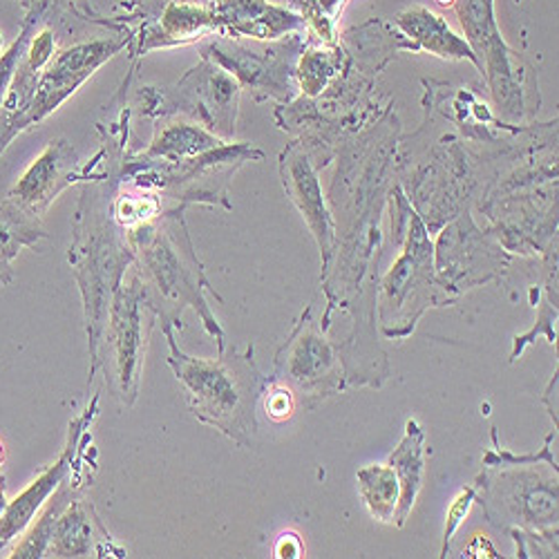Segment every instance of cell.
<instances>
[{"instance_id":"ac0fdd59","label":"cell","mask_w":559,"mask_h":559,"mask_svg":"<svg viewBox=\"0 0 559 559\" xmlns=\"http://www.w3.org/2000/svg\"><path fill=\"white\" fill-rule=\"evenodd\" d=\"M260 399L264 401L266 418H271L273 424L289 421V418L296 414V409L300 407L296 394L285 383H280L277 379L264 381Z\"/></svg>"},{"instance_id":"8992f818","label":"cell","mask_w":559,"mask_h":559,"mask_svg":"<svg viewBox=\"0 0 559 559\" xmlns=\"http://www.w3.org/2000/svg\"><path fill=\"white\" fill-rule=\"evenodd\" d=\"M128 34L119 32L117 36H95V38H74L72 43H61L45 66L34 99L23 117V132L38 126L43 119H48L68 97L95 74L97 68H102L108 59H112L121 48L128 45Z\"/></svg>"},{"instance_id":"3957f363","label":"cell","mask_w":559,"mask_h":559,"mask_svg":"<svg viewBox=\"0 0 559 559\" xmlns=\"http://www.w3.org/2000/svg\"><path fill=\"white\" fill-rule=\"evenodd\" d=\"M481 506L499 528L528 531L533 535L557 531V468L552 459L510 456L488 452L481 475Z\"/></svg>"},{"instance_id":"e0dca14e","label":"cell","mask_w":559,"mask_h":559,"mask_svg":"<svg viewBox=\"0 0 559 559\" xmlns=\"http://www.w3.org/2000/svg\"><path fill=\"white\" fill-rule=\"evenodd\" d=\"M401 23L405 25V29L409 34H414V38H418L421 43H426V48L441 55V57H471L468 45L461 43L450 29L448 25L441 21V16L426 12V10H409L407 16H401Z\"/></svg>"},{"instance_id":"4fadbf2b","label":"cell","mask_w":559,"mask_h":559,"mask_svg":"<svg viewBox=\"0 0 559 559\" xmlns=\"http://www.w3.org/2000/svg\"><path fill=\"white\" fill-rule=\"evenodd\" d=\"M424 441L426 435L416 421H407L405 426V437L401 441V445L394 450V454L390 456V465L399 479V488H401V497H399V508H396V526H403L409 518V512L416 503L418 492L424 488Z\"/></svg>"},{"instance_id":"9a60e30c","label":"cell","mask_w":559,"mask_h":559,"mask_svg":"<svg viewBox=\"0 0 559 559\" xmlns=\"http://www.w3.org/2000/svg\"><path fill=\"white\" fill-rule=\"evenodd\" d=\"M356 481L358 495L369 510V515L383 524H394L401 488L392 465H365V468L358 471Z\"/></svg>"},{"instance_id":"6da1fadb","label":"cell","mask_w":559,"mask_h":559,"mask_svg":"<svg viewBox=\"0 0 559 559\" xmlns=\"http://www.w3.org/2000/svg\"><path fill=\"white\" fill-rule=\"evenodd\" d=\"M128 242L134 251L136 275L164 328L181 330V313L193 307L204 320L206 332L217 338L224 352V332L217 324L204 294L222 300L209 285L202 262L198 260L189 230H186L181 211L162 215L159 222H148L128 233Z\"/></svg>"},{"instance_id":"8fae6325","label":"cell","mask_w":559,"mask_h":559,"mask_svg":"<svg viewBox=\"0 0 559 559\" xmlns=\"http://www.w3.org/2000/svg\"><path fill=\"white\" fill-rule=\"evenodd\" d=\"M159 119L162 121H157L155 126L153 142L142 155V159L146 162L181 164L198 159L226 144L222 136H217L195 119L181 115H168Z\"/></svg>"},{"instance_id":"44dd1931","label":"cell","mask_w":559,"mask_h":559,"mask_svg":"<svg viewBox=\"0 0 559 559\" xmlns=\"http://www.w3.org/2000/svg\"><path fill=\"white\" fill-rule=\"evenodd\" d=\"M302 542L296 533H285L275 546V557H302Z\"/></svg>"},{"instance_id":"9c48e42d","label":"cell","mask_w":559,"mask_h":559,"mask_svg":"<svg viewBox=\"0 0 559 559\" xmlns=\"http://www.w3.org/2000/svg\"><path fill=\"white\" fill-rule=\"evenodd\" d=\"M79 179V157L66 136L52 139L16 181L8 200L40 217L50 204Z\"/></svg>"},{"instance_id":"2e32d148","label":"cell","mask_w":559,"mask_h":559,"mask_svg":"<svg viewBox=\"0 0 559 559\" xmlns=\"http://www.w3.org/2000/svg\"><path fill=\"white\" fill-rule=\"evenodd\" d=\"M70 501H72V486L68 481H63L55 490L52 499L45 501V506L38 510V515L25 528L19 544L12 548L10 557H14V559L45 557V552H48V546L52 542V535H55V526Z\"/></svg>"},{"instance_id":"ba28073f","label":"cell","mask_w":559,"mask_h":559,"mask_svg":"<svg viewBox=\"0 0 559 559\" xmlns=\"http://www.w3.org/2000/svg\"><path fill=\"white\" fill-rule=\"evenodd\" d=\"M95 416H97V399L92 401V405L70 424L68 445L63 448L57 463L50 465L48 471H43L16 499L8 503L5 512L0 515V550H5L14 539H19L25 533V528L38 515V510L45 506V501H48L55 495V490L68 479L74 463L79 437L85 430V426L92 424V418Z\"/></svg>"},{"instance_id":"603a6c76","label":"cell","mask_w":559,"mask_h":559,"mask_svg":"<svg viewBox=\"0 0 559 559\" xmlns=\"http://www.w3.org/2000/svg\"><path fill=\"white\" fill-rule=\"evenodd\" d=\"M70 3V0H43V3H40V12H48L50 8H61V5H68Z\"/></svg>"},{"instance_id":"5bb4252c","label":"cell","mask_w":559,"mask_h":559,"mask_svg":"<svg viewBox=\"0 0 559 559\" xmlns=\"http://www.w3.org/2000/svg\"><path fill=\"white\" fill-rule=\"evenodd\" d=\"M217 14L222 29L240 36L271 38L289 25V16L271 8L266 0H219Z\"/></svg>"},{"instance_id":"5b68a950","label":"cell","mask_w":559,"mask_h":559,"mask_svg":"<svg viewBox=\"0 0 559 559\" xmlns=\"http://www.w3.org/2000/svg\"><path fill=\"white\" fill-rule=\"evenodd\" d=\"M273 379L285 383L305 409H313L341 392L343 369L338 352L322 334L311 307L300 316L287 343L277 349Z\"/></svg>"},{"instance_id":"ffe728a7","label":"cell","mask_w":559,"mask_h":559,"mask_svg":"<svg viewBox=\"0 0 559 559\" xmlns=\"http://www.w3.org/2000/svg\"><path fill=\"white\" fill-rule=\"evenodd\" d=\"M477 499V488L475 486H471V488H463L456 497H454V501H452V506H450V510H448V524H445V531H443V555H448V546H450V542H452V535L459 531V526L463 524V520H465V515H468L471 512V506H473V501Z\"/></svg>"},{"instance_id":"7402d4cb","label":"cell","mask_w":559,"mask_h":559,"mask_svg":"<svg viewBox=\"0 0 559 559\" xmlns=\"http://www.w3.org/2000/svg\"><path fill=\"white\" fill-rule=\"evenodd\" d=\"M5 475L3 473H0V515H3V512H5V508H8V497H5Z\"/></svg>"},{"instance_id":"52a82bcc","label":"cell","mask_w":559,"mask_h":559,"mask_svg":"<svg viewBox=\"0 0 559 559\" xmlns=\"http://www.w3.org/2000/svg\"><path fill=\"white\" fill-rule=\"evenodd\" d=\"M128 23L136 25L132 52L144 57L157 48H173L222 29L219 0H121Z\"/></svg>"},{"instance_id":"cb8c5ba5","label":"cell","mask_w":559,"mask_h":559,"mask_svg":"<svg viewBox=\"0 0 559 559\" xmlns=\"http://www.w3.org/2000/svg\"><path fill=\"white\" fill-rule=\"evenodd\" d=\"M14 3H19L25 12H32V10H38L43 0H14Z\"/></svg>"},{"instance_id":"277c9868","label":"cell","mask_w":559,"mask_h":559,"mask_svg":"<svg viewBox=\"0 0 559 559\" xmlns=\"http://www.w3.org/2000/svg\"><path fill=\"white\" fill-rule=\"evenodd\" d=\"M155 318L157 313L148 302L139 275H134L130 283L121 280V285L115 289L102 336L90 349V379L97 369H104L108 390L126 407H130L139 394Z\"/></svg>"},{"instance_id":"d6986e66","label":"cell","mask_w":559,"mask_h":559,"mask_svg":"<svg viewBox=\"0 0 559 559\" xmlns=\"http://www.w3.org/2000/svg\"><path fill=\"white\" fill-rule=\"evenodd\" d=\"M29 29H32V21L25 16L23 29H21L19 38L10 45V48H8L3 55H0V106H3L8 90H10V85H12V79H14V74H16V68H19V61H21V57H23V50H25V43H27Z\"/></svg>"},{"instance_id":"7a4b0ae2","label":"cell","mask_w":559,"mask_h":559,"mask_svg":"<svg viewBox=\"0 0 559 559\" xmlns=\"http://www.w3.org/2000/svg\"><path fill=\"white\" fill-rule=\"evenodd\" d=\"M164 334L170 349L168 362L193 414L204 426L251 448L264 385L253 360V345L247 352L224 349L217 358H195L179 349L173 328H164Z\"/></svg>"},{"instance_id":"d4e9b609","label":"cell","mask_w":559,"mask_h":559,"mask_svg":"<svg viewBox=\"0 0 559 559\" xmlns=\"http://www.w3.org/2000/svg\"><path fill=\"white\" fill-rule=\"evenodd\" d=\"M0 463H3V443H0Z\"/></svg>"},{"instance_id":"484cf974","label":"cell","mask_w":559,"mask_h":559,"mask_svg":"<svg viewBox=\"0 0 559 559\" xmlns=\"http://www.w3.org/2000/svg\"><path fill=\"white\" fill-rule=\"evenodd\" d=\"M0 45H3V34H0Z\"/></svg>"},{"instance_id":"7c38bea8","label":"cell","mask_w":559,"mask_h":559,"mask_svg":"<svg viewBox=\"0 0 559 559\" xmlns=\"http://www.w3.org/2000/svg\"><path fill=\"white\" fill-rule=\"evenodd\" d=\"M283 177H285V189L292 193V200L300 206L302 217L307 219L309 228L313 230V236L318 240L322 262L324 266L330 264L332 249H334V226L332 219L322 206L320 189H318V179L316 173L309 166V159L298 153L296 148H289L283 153Z\"/></svg>"},{"instance_id":"30bf717a","label":"cell","mask_w":559,"mask_h":559,"mask_svg":"<svg viewBox=\"0 0 559 559\" xmlns=\"http://www.w3.org/2000/svg\"><path fill=\"white\" fill-rule=\"evenodd\" d=\"M123 557L87 499H72L55 526L45 557Z\"/></svg>"}]
</instances>
